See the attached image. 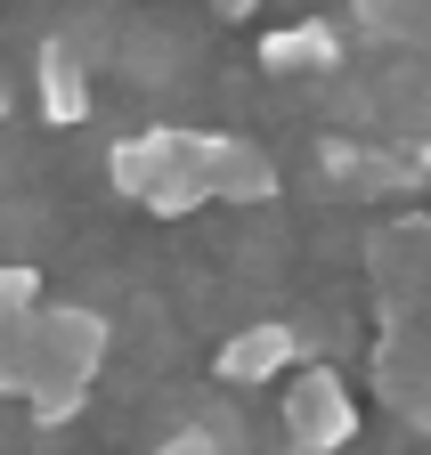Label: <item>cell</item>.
I'll use <instances>...</instances> for the list:
<instances>
[{
    "label": "cell",
    "mask_w": 431,
    "mask_h": 455,
    "mask_svg": "<svg viewBox=\"0 0 431 455\" xmlns=\"http://www.w3.org/2000/svg\"><path fill=\"white\" fill-rule=\"evenodd\" d=\"M98 374H106V317L82 309V301H49L41 309V341H33L25 407L41 423H66V415H82V398L98 390Z\"/></svg>",
    "instance_id": "1"
},
{
    "label": "cell",
    "mask_w": 431,
    "mask_h": 455,
    "mask_svg": "<svg viewBox=\"0 0 431 455\" xmlns=\"http://www.w3.org/2000/svg\"><path fill=\"white\" fill-rule=\"evenodd\" d=\"M106 180H115V196H131V204L155 212V220L196 212V204H204V180H196V131L155 123V131L115 139V155H106Z\"/></svg>",
    "instance_id": "2"
},
{
    "label": "cell",
    "mask_w": 431,
    "mask_h": 455,
    "mask_svg": "<svg viewBox=\"0 0 431 455\" xmlns=\"http://www.w3.org/2000/svg\"><path fill=\"white\" fill-rule=\"evenodd\" d=\"M277 423H285L293 455H342L358 439V398H350V382L334 366H293L285 398H277Z\"/></svg>",
    "instance_id": "3"
},
{
    "label": "cell",
    "mask_w": 431,
    "mask_h": 455,
    "mask_svg": "<svg viewBox=\"0 0 431 455\" xmlns=\"http://www.w3.org/2000/svg\"><path fill=\"white\" fill-rule=\"evenodd\" d=\"M196 180H204V204H268L277 196V155L236 131H196Z\"/></svg>",
    "instance_id": "4"
},
{
    "label": "cell",
    "mask_w": 431,
    "mask_h": 455,
    "mask_svg": "<svg viewBox=\"0 0 431 455\" xmlns=\"http://www.w3.org/2000/svg\"><path fill=\"white\" fill-rule=\"evenodd\" d=\"M374 276H383L391 325L431 317V220H407L391 236H374Z\"/></svg>",
    "instance_id": "5"
},
{
    "label": "cell",
    "mask_w": 431,
    "mask_h": 455,
    "mask_svg": "<svg viewBox=\"0 0 431 455\" xmlns=\"http://www.w3.org/2000/svg\"><path fill=\"white\" fill-rule=\"evenodd\" d=\"M301 366V333L285 317H260V325H236L220 341V382L228 390H260V382H285Z\"/></svg>",
    "instance_id": "6"
},
{
    "label": "cell",
    "mask_w": 431,
    "mask_h": 455,
    "mask_svg": "<svg viewBox=\"0 0 431 455\" xmlns=\"http://www.w3.org/2000/svg\"><path fill=\"white\" fill-rule=\"evenodd\" d=\"M33 90H41V123L49 131H74L82 114H90V57L66 33H49L41 57H33Z\"/></svg>",
    "instance_id": "7"
},
{
    "label": "cell",
    "mask_w": 431,
    "mask_h": 455,
    "mask_svg": "<svg viewBox=\"0 0 431 455\" xmlns=\"http://www.w3.org/2000/svg\"><path fill=\"white\" fill-rule=\"evenodd\" d=\"M260 66H268V74H285V82H301V74H342V25L301 17V25L260 33Z\"/></svg>",
    "instance_id": "8"
},
{
    "label": "cell",
    "mask_w": 431,
    "mask_h": 455,
    "mask_svg": "<svg viewBox=\"0 0 431 455\" xmlns=\"http://www.w3.org/2000/svg\"><path fill=\"white\" fill-rule=\"evenodd\" d=\"M41 309H49V301H0V398H25V390H33Z\"/></svg>",
    "instance_id": "9"
},
{
    "label": "cell",
    "mask_w": 431,
    "mask_h": 455,
    "mask_svg": "<svg viewBox=\"0 0 431 455\" xmlns=\"http://www.w3.org/2000/svg\"><path fill=\"white\" fill-rule=\"evenodd\" d=\"M350 17L383 49H431V0H350Z\"/></svg>",
    "instance_id": "10"
},
{
    "label": "cell",
    "mask_w": 431,
    "mask_h": 455,
    "mask_svg": "<svg viewBox=\"0 0 431 455\" xmlns=\"http://www.w3.org/2000/svg\"><path fill=\"white\" fill-rule=\"evenodd\" d=\"M155 455H236V447H228L220 431H212V423L196 415V423H180L172 439H155Z\"/></svg>",
    "instance_id": "11"
},
{
    "label": "cell",
    "mask_w": 431,
    "mask_h": 455,
    "mask_svg": "<svg viewBox=\"0 0 431 455\" xmlns=\"http://www.w3.org/2000/svg\"><path fill=\"white\" fill-rule=\"evenodd\" d=\"M0 301H41V276L25 260H0Z\"/></svg>",
    "instance_id": "12"
},
{
    "label": "cell",
    "mask_w": 431,
    "mask_h": 455,
    "mask_svg": "<svg viewBox=\"0 0 431 455\" xmlns=\"http://www.w3.org/2000/svg\"><path fill=\"white\" fill-rule=\"evenodd\" d=\"M212 9H220V17H252V9H260V0H212Z\"/></svg>",
    "instance_id": "13"
},
{
    "label": "cell",
    "mask_w": 431,
    "mask_h": 455,
    "mask_svg": "<svg viewBox=\"0 0 431 455\" xmlns=\"http://www.w3.org/2000/svg\"><path fill=\"white\" fill-rule=\"evenodd\" d=\"M0 123H9V82H0Z\"/></svg>",
    "instance_id": "14"
}]
</instances>
